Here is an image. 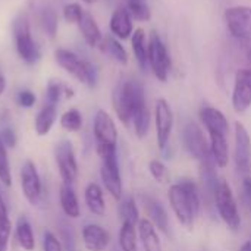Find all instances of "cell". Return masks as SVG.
Listing matches in <instances>:
<instances>
[{
  "label": "cell",
  "instance_id": "47",
  "mask_svg": "<svg viewBox=\"0 0 251 251\" xmlns=\"http://www.w3.org/2000/svg\"><path fill=\"white\" fill-rule=\"evenodd\" d=\"M84 3H87V4H93V3H96V1H99V0H82Z\"/></svg>",
  "mask_w": 251,
  "mask_h": 251
},
{
  "label": "cell",
  "instance_id": "6",
  "mask_svg": "<svg viewBox=\"0 0 251 251\" xmlns=\"http://www.w3.org/2000/svg\"><path fill=\"white\" fill-rule=\"evenodd\" d=\"M93 134L99 156H103L109 151H116L118 128L115 125V121L106 110H97L93 122Z\"/></svg>",
  "mask_w": 251,
  "mask_h": 251
},
{
  "label": "cell",
  "instance_id": "3",
  "mask_svg": "<svg viewBox=\"0 0 251 251\" xmlns=\"http://www.w3.org/2000/svg\"><path fill=\"white\" fill-rule=\"evenodd\" d=\"M54 57H56L57 65L63 68L69 75H72L79 82L88 85L90 88H94L97 85L99 71L91 62L79 57L78 54H75L74 51L68 49H57L54 51Z\"/></svg>",
  "mask_w": 251,
  "mask_h": 251
},
{
  "label": "cell",
  "instance_id": "5",
  "mask_svg": "<svg viewBox=\"0 0 251 251\" xmlns=\"http://www.w3.org/2000/svg\"><path fill=\"white\" fill-rule=\"evenodd\" d=\"M13 40H15V47L18 51V56L26 63V65H34L40 60V49L37 43L32 40L31 35V26L26 15H19L13 21Z\"/></svg>",
  "mask_w": 251,
  "mask_h": 251
},
{
  "label": "cell",
  "instance_id": "10",
  "mask_svg": "<svg viewBox=\"0 0 251 251\" xmlns=\"http://www.w3.org/2000/svg\"><path fill=\"white\" fill-rule=\"evenodd\" d=\"M249 66L235 74L232 90V109L237 113H244L251 107V46L247 50Z\"/></svg>",
  "mask_w": 251,
  "mask_h": 251
},
{
  "label": "cell",
  "instance_id": "27",
  "mask_svg": "<svg viewBox=\"0 0 251 251\" xmlns=\"http://www.w3.org/2000/svg\"><path fill=\"white\" fill-rule=\"evenodd\" d=\"M99 47H100V50L103 53H106L110 59H113L119 65H126L128 63V53H126L125 47L121 44V41L116 37H113V35L104 37L100 41Z\"/></svg>",
  "mask_w": 251,
  "mask_h": 251
},
{
  "label": "cell",
  "instance_id": "8",
  "mask_svg": "<svg viewBox=\"0 0 251 251\" xmlns=\"http://www.w3.org/2000/svg\"><path fill=\"white\" fill-rule=\"evenodd\" d=\"M225 22L231 35L251 46V7L232 6L225 10Z\"/></svg>",
  "mask_w": 251,
  "mask_h": 251
},
{
  "label": "cell",
  "instance_id": "42",
  "mask_svg": "<svg viewBox=\"0 0 251 251\" xmlns=\"http://www.w3.org/2000/svg\"><path fill=\"white\" fill-rule=\"evenodd\" d=\"M0 140L3 144L9 149H13L16 146V134L12 126H3L0 131Z\"/></svg>",
  "mask_w": 251,
  "mask_h": 251
},
{
  "label": "cell",
  "instance_id": "31",
  "mask_svg": "<svg viewBox=\"0 0 251 251\" xmlns=\"http://www.w3.org/2000/svg\"><path fill=\"white\" fill-rule=\"evenodd\" d=\"M60 126L68 132H78L82 128V115L78 109H69L60 116Z\"/></svg>",
  "mask_w": 251,
  "mask_h": 251
},
{
  "label": "cell",
  "instance_id": "1",
  "mask_svg": "<svg viewBox=\"0 0 251 251\" xmlns=\"http://www.w3.org/2000/svg\"><path fill=\"white\" fill-rule=\"evenodd\" d=\"M112 101L116 116L126 126L132 125L138 115L149 110L144 85L137 79L121 81L113 91Z\"/></svg>",
  "mask_w": 251,
  "mask_h": 251
},
{
  "label": "cell",
  "instance_id": "41",
  "mask_svg": "<svg viewBox=\"0 0 251 251\" xmlns=\"http://www.w3.org/2000/svg\"><path fill=\"white\" fill-rule=\"evenodd\" d=\"M10 234H12V222L6 221L0 224V251H7Z\"/></svg>",
  "mask_w": 251,
  "mask_h": 251
},
{
  "label": "cell",
  "instance_id": "40",
  "mask_svg": "<svg viewBox=\"0 0 251 251\" xmlns=\"http://www.w3.org/2000/svg\"><path fill=\"white\" fill-rule=\"evenodd\" d=\"M37 101V97L35 94L31 91V90H21L16 96V103L18 106L21 107H25V109H29L35 104Z\"/></svg>",
  "mask_w": 251,
  "mask_h": 251
},
{
  "label": "cell",
  "instance_id": "14",
  "mask_svg": "<svg viewBox=\"0 0 251 251\" xmlns=\"http://www.w3.org/2000/svg\"><path fill=\"white\" fill-rule=\"evenodd\" d=\"M21 188L24 193V197L28 200L29 204L37 206L41 199V178L38 175V171L34 165V162L26 160L21 168Z\"/></svg>",
  "mask_w": 251,
  "mask_h": 251
},
{
  "label": "cell",
  "instance_id": "20",
  "mask_svg": "<svg viewBox=\"0 0 251 251\" xmlns=\"http://www.w3.org/2000/svg\"><path fill=\"white\" fill-rule=\"evenodd\" d=\"M199 116L206 131H221L229 134V122L219 109L213 106H203L199 112Z\"/></svg>",
  "mask_w": 251,
  "mask_h": 251
},
{
  "label": "cell",
  "instance_id": "9",
  "mask_svg": "<svg viewBox=\"0 0 251 251\" xmlns=\"http://www.w3.org/2000/svg\"><path fill=\"white\" fill-rule=\"evenodd\" d=\"M101 159V168H100V176L104 188L107 193L116 200H122V178H121V171H119V162H118V154L116 151H109L103 156Z\"/></svg>",
  "mask_w": 251,
  "mask_h": 251
},
{
  "label": "cell",
  "instance_id": "26",
  "mask_svg": "<svg viewBox=\"0 0 251 251\" xmlns=\"http://www.w3.org/2000/svg\"><path fill=\"white\" fill-rule=\"evenodd\" d=\"M57 118V110L54 104H46L35 116L34 119V129L37 132V135L44 137L50 132V129L53 128L54 122Z\"/></svg>",
  "mask_w": 251,
  "mask_h": 251
},
{
  "label": "cell",
  "instance_id": "11",
  "mask_svg": "<svg viewBox=\"0 0 251 251\" xmlns=\"http://www.w3.org/2000/svg\"><path fill=\"white\" fill-rule=\"evenodd\" d=\"M182 144L187 153L197 160H203L209 157L210 153V144L203 132V129L196 122H188L184 126L182 131Z\"/></svg>",
  "mask_w": 251,
  "mask_h": 251
},
{
  "label": "cell",
  "instance_id": "36",
  "mask_svg": "<svg viewBox=\"0 0 251 251\" xmlns=\"http://www.w3.org/2000/svg\"><path fill=\"white\" fill-rule=\"evenodd\" d=\"M66 93V85H62L59 81H50L46 90V97L49 104H57L62 97H65Z\"/></svg>",
  "mask_w": 251,
  "mask_h": 251
},
{
  "label": "cell",
  "instance_id": "24",
  "mask_svg": "<svg viewBox=\"0 0 251 251\" xmlns=\"http://www.w3.org/2000/svg\"><path fill=\"white\" fill-rule=\"evenodd\" d=\"M131 46H132V51H134L137 63L140 65L141 69H146L149 66V40L143 28L134 29L131 35Z\"/></svg>",
  "mask_w": 251,
  "mask_h": 251
},
{
  "label": "cell",
  "instance_id": "7",
  "mask_svg": "<svg viewBox=\"0 0 251 251\" xmlns=\"http://www.w3.org/2000/svg\"><path fill=\"white\" fill-rule=\"evenodd\" d=\"M149 66L159 81H168L172 68V60L165 43L156 31H153L149 37Z\"/></svg>",
  "mask_w": 251,
  "mask_h": 251
},
{
  "label": "cell",
  "instance_id": "15",
  "mask_svg": "<svg viewBox=\"0 0 251 251\" xmlns=\"http://www.w3.org/2000/svg\"><path fill=\"white\" fill-rule=\"evenodd\" d=\"M235 134V165L238 172L250 174L251 172V138L247 128L241 122L234 125Z\"/></svg>",
  "mask_w": 251,
  "mask_h": 251
},
{
  "label": "cell",
  "instance_id": "45",
  "mask_svg": "<svg viewBox=\"0 0 251 251\" xmlns=\"http://www.w3.org/2000/svg\"><path fill=\"white\" fill-rule=\"evenodd\" d=\"M4 90H6V78H4L3 72L0 71V96L4 93Z\"/></svg>",
  "mask_w": 251,
  "mask_h": 251
},
{
  "label": "cell",
  "instance_id": "46",
  "mask_svg": "<svg viewBox=\"0 0 251 251\" xmlns=\"http://www.w3.org/2000/svg\"><path fill=\"white\" fill-rule=\"evenodd\" d=\"M240 251H251V241H247L246 244H243V247L240 249Z\"/></svg>",
  "mask_w": 251,
  "mask_h": 251
},
{
  "label": "cell",
  "instance_id": "39",
  "mask_svg": "<svg viewBox=\"0 0 251 251\" xmlns=\"http://www.w3.org/2000/svg\"><path fill=\"white\" fill-rule=\"evenodd\" d=\"M60 243L63 251H76V246H75V240H74V234L72 229L69 226H62L60 228Z\"/></svg>",
  "mask_w": 251,
  "mask_h": 251
},
{
  "label": "cell",
  "instance_id": "33",
  "mask_svg": "<svg viewBox=\"0 0 251 251\" xmlns=\"http://www.w3.org/2000/svg\"><path fill=\"white\" fill-rule=\"evenodd\" d=\"M149 171H150V175L153 176V179L159 184H168L171 181L169 169L166 168V165L162 160H157V159L150 160Z\"/></svg>",
  "mask_w": 251,
  "mask_h": 251
},
{
  "label": "cell",
  "instance_id": "44",
  "mask_svg": "<svg viewBox=\"0 0 251 251\" xmlns=\"http://www.w3.org/2000/svg\"><path fill=\"white\" fill-rule=\"evenodd\" d=\"M243 190H244V194L247 197V200L251 203V176L247 175L243 181Z\"/></svg>",
  "mask_w": 251,
  "mask_h": 251
},
{
  "label": "cell",
  "instance_id": "30",
  "mask_svg": "<svg viewBox=\"0 0 251 251\" xmlns=\"http://www.w3.org/2000/svg\"><path fill=\"white\" fill-rule=\"evenodd\" d=\"M119 216L122 224H131V225H138L140 222V210L137 207V203L134 197H122L121 204H119Z\"/></svg>",
  "mask_w": 251,
  "mask_h": 251
},
{
  "label": "cell",
  "instance_id": "32",
  "mask_svg": "<svg viewBox=\"0 0 251 251\" xmlns=\"http://www.w3.org/2000/svg\"><path fill=\"white\" fill-rule=\"evenodd\" d=\"M126 9L131 15L132 19L140 21V22H147L151 18V10L146 0H128Z\"/></svg>",
  "mask_w": 251,
  "mask_h": 251
},
{
  "label": "cell",
  "instance_id": "2",
  "mask_svg": "<svg viewBox=\"0 0 251 251\" xmlns=\"http://www.w3.org/2000/svg\"><path fill=\"white\" fill-rule=\"evenodd\" d=\"M168 197L178 222L191 229L194 225V219L201 207L197 184L193 179H181L179 182L169 187Z\"/></svg>",
  "mask_w": 251,
  "mask_h": 251
},
{
  "label": "cell",
  "instance_id": "35",
  "mask_svg": "<svg viewBox=\"0 0 251 251\" xmlns=\"http://www.w3.org/2000/svg\"><path fill=\"white\" fill-rule=\"evenodd\" d=\"M41 25L44 28V31L50 35V37H54L56 32H57V15L53 9L50 7H44L43 12H41Z\"/></svg>",
  "mask_w": 251,
  "mask_h": 251
},
{
  "label": "cell",
  "instance_id": "29",
  "mask_svg": "<svg viewBox=\"0 0 251 251\" xmlns=\"http://www.w3.org/2000/svg\"><path fill=\"white\" fill-rule=\"evenodd\" d=\"M137 226L131 224H122L118 235V243L121 251H138V243H137Z\"/></svg>",
  "mask_w": 251,
  "mask_h": 251
},
{
  "label": "cell",
  "instance_id": "19",
  "mask_svg": "<svg viewBox=\"0 0 251 251\" xmlns=\"http://www.w3.org/2000/svg\"><path fill=\"white\" fill-rule=\"evenodd\" d=\"M210 153L218 168L224 169L229 162V146H228V134L221 131H207Z\"/></svg>",
  "mask_w": 251,
  "mask_h": 251
},
{
  "label": "cell",
  "instance_id": "16",
  "mask_svg": "<svg viewBox=\"0 0 251 251\" xmlns=\"http://www.w3.org/2000/svg\"><path fill=\"white\" fill-rule=\"evenodd\" d=\"M81 235L88 251H104L110 244V234L97 224H87L82 228Z\"/></svg>",
  "mask_w": 251,
  "mask_h": 251
},
{
  "label": "cell",
  "instance_id": "23",
  "mask_svg": "<svg viewBox=\"0 0 251 251\" xmlns=\"http://www.w3.org/2000/svg\"><path fill=\"white\" fill-rule=\"evenodd\" d=\"M84 200L88 210L96 216H103L106 213V201L103 196V190L99 184L90 182L84 191Z\"/></svg>",
  "mask_w": 251,
  "mask_h": 251
},
{
  "label": "cell",
  "instance_id": "17",
  "mask_svg": "<svg viewBox=\"0 0 251 251\" xmlns=\"http://www.w3.org/2000/svg\"><path fill=\"white\" fill-rule=\"evenodd\" d=\"M109 28L118 40H128L134 32L132 18L126 9V6H119L113 10L109 22Z\"/></svg>",
  "mask_w": 251,
  "mask_h": 251
},
{
  "label": "cell",
  "instance_id": "22",
  "mask_svg": "<svg viewBox=\"0 0 251 251\" xmlns=\"http://www.w3.org/2000/svg\"><path fill=\"white\" fill-rule=\"evenodd\" d=\"M78 25H79V31L82 34L84 41L90 47H99L103 37H101V31H100L94 16L90 12H84V15L81 18V21L78 22Z\"/></svg>",
  "mask_w": 251,
  "mask_h": 251
},
{
  "label": "cell",
  "instance_id": "25",
  "mask_svg": "<svg viewBox=\"0 0 251 251\" xmlns=\"http://www.w3.org/2000/svg\"><path fill=\"white\" fill-rule=\"evenodd\" d=\"M59 200H60V207L63 210V213L71 218V219H76L81 215V207L78 203V197L75 194V190L72 185H66L63 184L60 187L59 191Z\"/></svg>",
  "mask_w": 251,
  "mask_h": 251
},
{
  "label": "cell",
  "instance_id": "28",
  "mask_svg": "<svg viewBox=\"0 0 251 251\" xmlns=\"http://www.w3.org/2000/svg\"><path fill=\"white\" fill-rule=\"evenodd\" d=\"M16 241L19 244V247L25 251H32L35 249V238H34V232L32 228L29 225V222L26 221V218L21 216L16 222Z\"/></svg>",
  "mask_w": 251,
  "mask_h": 251
},
{
  "label": "cell",
  "instance_id": "43",
  "mask_svg": "<svg viewBox=\"0 0 251 251\" xmlns=\"http://www.w3.org/2000/svg\"><path fill=\"white\" fill-rule=\"evenodd\" d=\"M6 221H9L7 207H6V203H4V200H3V197H1V194H0V224H3V222H6Z\"/></svg>",
  "mask_w": 251,
  "mask_h": 251
},
{
  "label": "cell",
  "instance_id": "13",
  "mask_svg": "<svg viewBox=\"0 0 251 251\" xmlns=\"http://www.w3.org/2000/svg\"><path fill=\"white\" fill-rule=\"evenodd\" d=\"M154 124H156V135L157 146L162 151L166 150L169 144V138L174 128V112L171 104L165 99H157L154 106Z\"/></svg>",
  "mask_w": 251,
  "mask_h": 251
},
{
  "label": "cell",
  "instance_id": "12",
  "mask_svg": "<svg viewBox=\"0 0 251 251\" xmlns=\"http://www.w3.org/2000/svg\"><path fill=\"white\" fill-rule=\"evenodd\" d=\"M56 165L63 184L74 185L78 176V163L74 151V146L69 140H62L56 146Z\"/></svg>",
  "mask_w": 251,
  "mask_h": 251
},
{
  "label": "cell",
  "instance_id": "37",
  "mask_svg": "<svg viewBox=\"0 0 251 251\" xmlns=\"http://www.w3.org/2000/svg\"><path fill=\"white\" fill-rule=\"evenodd\" d=\"M84 9L81 7L79 3H68L63 7V18L69 24H78L84 15Z\"/></svg>",
  "mask_w": 251,
  "mask_h": 251
},
{
  "label": "cell",
  "instance_id": "38",
  "mask_svg": "<svg viewBox=\"0 0 251 251\" xmlns=\"http://www.w3.org/2000/svg\"><path fill=\"white\" fill-rule=\"evenodd\" d=\"M43 251H63L60 240L50 231H46L43 235Z\"/></svg>",
  "mask_w": 251,
  "mask_h": 251
},
{
  "label": "cell",
  "instance_id": "4",
  "mask_svg": "<svg viewBox=\"0 0 251 251\" xmlns=\"http://www.w3.org/2000/svg\"><path fill=\"white\" fill-rule=\"evenodd\" d=\"M213 203L218 209L222 222L228 226V229L237 232L241 226V216L238 212L234 191L226 181H219V184L216 185L213 194Z\"/></svg>",
  "mask_w": 251,
  "mask_h": 251
},
{
  "label": "cell",
  "instance_id": "18",
  "mask_svg": "<svg viewBox=\"0 0 251 251\" xmlns=\"http://www.w3.org/2000/svg\"><path fill=\"white\" fill-rule=\"evenodd\" d=\"M146 213H147V219L163 234L169 235V218L168 213L165 210V207L162 206V203L159 200H156L151 196H141Z\"/></svg>",
  "mask_w": 251,
  "mask_h": 251
},
{
  "label": "cell",
  "instance_id": "21",
  "mask_svg": "<svg viewBox=\"0 0 251 251\" xmlns=\"http://www.w3.org/2000/svg\"><path fill=\"white\" fill-rule=\"evenodd\" d=\"M137 229H138L137 232L144 247V251H162V243L157 235L156 226L147 218L140 219Z\"/></svg>",
  "mask_w": 251,
  "mask_h": 251
},
{
  "label": "cell",
  "instance_id": "34",
  "mask_svg": "<svg viewBox=\"0 0 251 251\" xmlns=\"http://www.w3.org/2000/svg\"><path fill=\"white\" fill-rule=\"evenodd\" d=\"M0 182L4 187L12 185V174H10V165H9V157L6 151V146L0 140Z\"/></svg>",
  "mask_w": 251,
  "mask_h": 251
}]
</instances>
